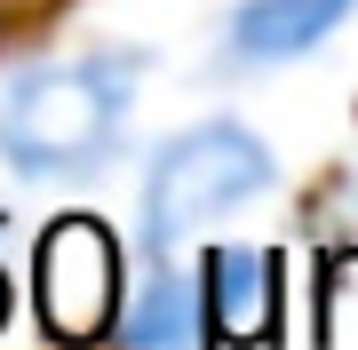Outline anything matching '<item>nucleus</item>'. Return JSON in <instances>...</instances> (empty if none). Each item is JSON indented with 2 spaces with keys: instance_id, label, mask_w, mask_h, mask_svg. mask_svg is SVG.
Masks as SVG:
<instances>
[{
  "instance_id": "obj_3",
  "label": "nucleus",
  "mask_w": 358,
  "mask_h": 350,
  "mask_svg": "<svg viewBox=\"0 0 358 350\" xmlns=\"http://www.w3.org/2000/svg\"><path fill=\"white\" fill-rule=\"evenodd\" d=\"M112 311H120V239L88 215L56 223L40 239V319L64 342H88L112 326Z\"/></svg>"
},
{
  "instance_id": "obj_6",
  "label": "nucleus",
  "mask_w": 358,
  "mask_h": 350,
  "mask_svg": "<svg viewBox=\"0 0 358 350\" xmlns=\"http://www.w3.org/2000/svg\"><path fill=\"white\" fill-rule=\"evenodd\" d=\"M120 326V350H199V286L176 271V255H159L152 263V279L136 286V302L128 311H112Z\"/></svg>"
},
{
  "instance_id": "obj_7",
  "label": "nucleus",
  "mask_w": 358,
  "mask_h": 350,
  "mask_svg": "<svg viewBox=\"0 0 358 350\" xmlns=\"http://www.w3.org/2000/svg\"><path fill=\"white\" fill-rule=\"evenodd\" d=\"M0 319H8V286H0Z\"/></svg>"
},
{
  "instance_id": "obj_1",
  "label": "nucleus",
  "mask_w": 358,
  "mask_h": 350,
  "mask_svg": "<svg viewBox=\"0 0 358 350\" xmlns=\"http://www.w3.org/2000/svg\"><path fill=\"white\" fill-rule=\"evenodd\" d=\"M143 96V48H80L0 80V168L16 183H88L120 159Z\"/></svg>"
},
{
  "instance_id": "obj_2",
  "label": "nucleus",
  "mask_w": 358,
  "mask_h": 350,
  "mask_svg": "<svg viewBox=\"0 0 358 350\" xmlns=\"http://www.w3.org/2000/svg\"><path fill=\"white\" fill-rule=\"evenodd\" d=\"M279 183V152L247 128V119H199L176 128L143 168V199H136V231L143 255H176L183 239H199L207 223L239 215L247 199H263Z\"/></svg>"
},
{
  "instance_id": "obj_4",
  "label": "nucleus",
  "mask_w": 358,
  "mask_h": 350,
  "mask_svg": "<svg viewBox=\"0 0 358 350\" xmlns=\"http://www.w3.org/2000/svg\"><path fill=\"white\" fill-rule=\"evenodd\" d=\"M358 0H239L223 16V64L231 72H271V64H303L310 48H327L350 24Z\"/></svg>"
},
{
  "instance_id": "obj_5",
  "label": "nucleus",
  "mask_w": 358,
  "mask_h": 350,
  "mask_svg": "<svg viewBox=\"0 0 358 350\" xmlns=\"http://www.w3.org/2000/svg\"><path fill=\"white\" fill-rule=\"evenodd\" d=\"M192 286H199V326L215 335H271L279 319V271L255 247H215Z\"/></svg>"
}]
</instances>
